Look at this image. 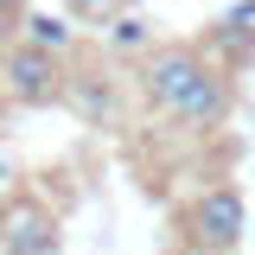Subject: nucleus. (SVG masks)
I'll list each match as a JSON object with an SVG mask.
<instances>
[{
	"label": "nucleus",
	"mask_w": 255,
	"mask_h": 255,
	"mask_svg": "<svg viewBox=\"0 0 255 255\" xmlns=\"http://www.w3.org/2000/svg\"><path fill=\"white\" fill-rule=\"evenodd\" d=\"M134 90L147 96L153 115H172L185 128H223L236 109V77L223 70L204 45H153L147 58L134 64Z\"/></svg>",
	"instance_id": "1"
},
{
	"label": "nucleus",
	"mask_w": 255,
	"mask_h": 255,
	"mask_svg": "<svg viewBox=\"0 0 255 255\" xmlns=\"http://www.w3.org/2000/svg\"><path fill=\"white\" fill-rule=\"evenodd\" d=\"M185 230H191V243L204 255H230L236 243H243V230H249V204H243V191L236 185H211V191H198L185 204Z\"/></svg>",
	"instance_id": "2"
},
{
	"label": "nucleus",
	"mask_w": 255,
	"mask_h": 255,
	"mask_svg": "<svg viewBox=\"0 0 255 255\" xmlns=\"http://www.w3.org/2000/svg\"><path fill=\"white\" fill-rule=\"evenodd\" d=\"M58 243H64L58 211L38 191H13L0 204V255H58Z\"/></svg>",
	"instance_id": "3"
},
{
	"label": "nucleus",
	"mask_w": 255,
	"mask_h": 255,
	"mask_svg": "<svg viewBox=\"0 0 255 255\" xmlns=\"http://www.w3.org/2000/svg\"><path fill=\"white\" fill-rule=\"evenodd\" d=\"M0 83H6V96L13 102H26V109H38V102H58L64 90H70V70H64V58H51V51H38V45H6V58H0Z\"/></svg>",
	"instance_id": "4"
},
{
	"label": "nucleus",
	"mask_w": 255,
	"mask_h": 255,
	"mask_svg": "<svg viewBox=\"0 0 255 255\" xmlns=\"http://www.w3.org/2000/svg\"><path fill=\"white\" fill-rule=\"evenodd\" d=\"M211 51H217V64L223 70H236V64H249L255 58V32L236 19V13H223L217 19V32H211Z\"/></svg>",
	"instance_id": "5"
},
{
	"label": "nucleus",
	"mask_w": 255,
	"mask_h": 255,
	"mask_svg": "<svg viewBox=\"0 0 255 255\" xmlns=\"http://www.w3.org/2000/svg\"><path fill=\"white\" fill-rule=\"evenodd\" d=\"M26 45L51 51V58H70V51H77V26H64L58 13H32L26 19Z\"/></svg>",
	"instance_id": "6"
},
{
	"label": "nucleus",
	"mask_w": 255,
	"mask_h": 255,
	"mask_svg": "<svg viewBox=\"0 0 255 255\" xmlns=\"http://www.w3.org/2000/svg\"><path fill=\"white\" fill-rule=\"evenodd\" d=\"M109 51H140V58H147V51H153V32H147V19H140V13H122V19L109 26Z\"/></svg>",
	"instance_id": "7"
},
{
	"label": "nucleus",
	"mask_w": 255,
	"mask_h": 255,
	"mask_svg": "<svg viewBox=\"0 0 255 255\" xmlns=\"http://www.w3.org/2000/svg\"><path fill=\"white\" fill-rule=\"evenodd\" d=\"M64 6H70L77 19H122L134 0H64Z\"/></svg>",
	"instance_id": "8"
},
{
	"label": "nucleus",
	"mask_w": 255,
	"mask_h": 255,
	"mask_svg": "<svg viewBox=\"0 0 255 255\" xmlns=\"http://www.w3.org/2000/svg\"><path fill=\"white\" fill-rule=\"evenodd\" d=\"M6 179H13V159H0V191H6Z\"/></svg>",
	"instance_id": "9"
}]
</instances>
